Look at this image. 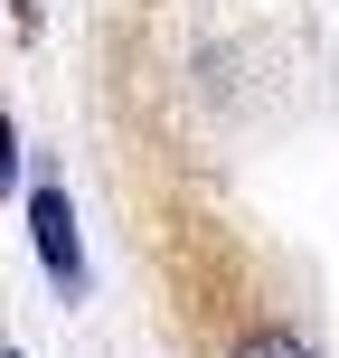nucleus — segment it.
Returning <instances> with one entry per match:
<instances>
[{
    "label": "nucleus",
    "mask_w": 339,
    "mask_h": 358,
    "mask_svg": "<svg viewBox=\"0 0 339 358\" xmlns=\"http://www.w3.org/2000/svg\"><path fill=\"white\" fill-rule=\"evenodd\" d=\"M236 358H311V349L292 340V330H245V340H236Z\"/></svg>",
    "instance_id": "f03ea898"
},
{
    "label": "nucleus",
    "mask_w": 339,
    "mask_h": 358,
    "mask_svg": "<svg viewBox=\"0 0 339 358\" xmlns=\"http://www.w3.org/2000/svg\"><path fill=\"white\" fill-rule=\"evenodd\" d=\"M10 179H19V132L0 123V189H10Z\"/></svg>",
    "instance_id": "7ed1b4c3"
},
{
    "label": "nucleus",
    "mask_w": 339,
    "mask_h": 358,
    "mask_svg": "<svg viewBox=\"0 0 339 358\" xmlns=\"http://www.w3.org/2000/svg\"><path fill=\"white\" fill-rule=\"evenodd\" d=\"M29 236H38V264L57 273V283H85V255H75V208H66V189H38L29 198Z\"/></svg>",
    "instance_id": "f257e3e1"
}]
</instances>
